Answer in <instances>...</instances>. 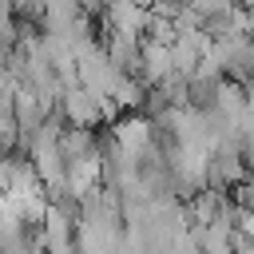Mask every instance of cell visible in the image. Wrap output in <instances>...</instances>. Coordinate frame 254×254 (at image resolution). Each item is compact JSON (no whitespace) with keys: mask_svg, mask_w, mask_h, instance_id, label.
Wrapping results in <instances>:
<instances>
[{"mask_svg":"<svg viewBox=\"0 0 254 254\" xmlns=\"http://www.w3.org/2000/svg\"><path fill=\"white\" fill-rule=\"evenodd\" d=\"M115 79H119V71H115V64L107 60V52H103L99 44H91L87 52H79V56H75V83H79L91 99L111 95Z\"/></svg>","mask_w":254,"mask_h":254,"instance_id":"6da1fadb","label":"cell"},{"mask_svg":"<svg viewBox=\"0 0 254 254\" xmlns=\"http://www.w3.org/2000/svg\"><path fill=\"white\" fill-rule=\"evenodd\" d=\"M103 28H107V36L143 40L147 8H139V4H131V0H103Z\"/></svg>","mask_w":254,"mask_h":254,"instance_id":"7a4b0ae2","label":"cell"},{"mask_svg":"<svg viewBox=\"0 0 254 254\" xmlns=\"http://www.w3.org/2000/svg\"><path fill=\"white\" fill-rule=\"evenodd\" d=\"M135 79H139L143 87H159L163 79H171V48L143 36V40H139V67H135Z\"/></svg>","mask_w":254,"mask_h":254,"instance_id":"3957f363","label":"cell"},{"mask_svg":"<svg viewBox=\"0 0 254 254\" xmlns=\"http://www.w3.org/2000/svg\"><path fill=\"white\" fill-rule=\"evenodd\" d=\"M56 115H60V123H67V127H83V131H91L95 123H99V111H95V99L75 83V87H64V95H60V103H56Z\"/></svg>","mask_w":254,"mask_h":254,"instance_id":"277c9868","label":"cell"},{"mask_svg":"<svg viewBox=\"0 0 254 254\" xmlns=\"http://www.w3.org/2000/svg\"><path fill=\"white\" fill-rule=\"evenodd\" d=\"M143 99H147V87H143L135 75H119V79H115V87H111V103H115L119 111H139Z\"/></svg>","mask_w":254,"mask_h":254,"instance_id":"5b68a950","label":"cell"},{"mask_svg":"<svg viewBox=\"0 0 254 254\" xmlns=\"http://www.w3.org/2000/svg\"><path fill=\"white\" fill-rule=\"evenodd\" d=\"M16 139H20V131H16L12 115H0V159L16 151Z\"/></svg>","mask_w":254,"mask_h":254,"instance_id":"8992f818","label":"cell"},{"mask_svg":"<svg viewBox=\"0 0 254 254\" xmlns=\"http://www.w3.org/2000/svg\"><path fill=\"white\" fill-rule=\"evenodd\" d=\"M131 4H139V8H151V0H131Z\"/></svg>","mask_w":254,"mask_h":254,"instance_id":"52a82bcc","label":"cell"}]
</instances>
